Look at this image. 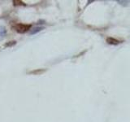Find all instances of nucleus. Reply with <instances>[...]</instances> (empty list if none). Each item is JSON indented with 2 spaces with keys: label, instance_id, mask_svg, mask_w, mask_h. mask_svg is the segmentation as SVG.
Returning a JSON list of instances; mask_svg holds the SVG:
<instances>
[{
  "label": "nucleus",
  "instance_id": "obj_1",
  "mask_svg": "<svg viewBox=\"0 0 130 122\" xmlns=\"http://www.w3.org/2000/svg\"><path fill=\"white\" fill-rule=\"evenodd\" d=\"M30 25H28V24H16L15 29L18 33H25L26 31H28V29H30Z\"/></svg>",
  "mask_w": 130,
  "mask_h": 122
}]
</instances>
